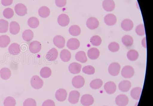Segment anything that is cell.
Returning <instances> with one entry per match:
<instances>
[{
    "label": "cell",
    "mask_w": 153,
    "mask_h": 106,
    "mask_svg": "<svg viewBox=\"0 0 153 106\" xmlns=\"http://www.w3.org/2000/svg\"><path fill=\"white\" fill-rule=\"evenodd\" d=\"M3 14L5 18L10 19L13 17L14 15V11L11 8H7L4 10Z\"/></svg>",
    "instance_id": "obj_41"
},
{
    "label": "cell",
    "mask_w": 153,
    "mask_h": 106,
    "mask_svg": "<svg viewBox=\"0 0 153 106\" xmlns=\"http://www.w3.org/2000/svg\"></svg>",
    "instance_id": "obj_50"
},
{
    "label": "cell",
    "mask_w": 153,
    "mask_h": 106,
    "mask_svg": "<svg viewBox=\"0 0 153 106\" xmlns=\"http://www.w3.org/2000/svg\"><path fill=\"white\" fill-rule=\"evenodd\" d=\"M13 0H1V3L3 6H9L13 3Z\"/></svg>",
    "instance_id": "obj_48"
},
{
    "label": "cell",
    "mask_w": 153,
    "mask_h": 106,
    "mask_svg": "<svg viewBox=\"0 0 153 106\" xmlns=\"http://www.w3.org/2000/svg\"><path fill=\"white\" fill-rule=\"evenodd\" d=\"M50 9L46 6H42L38 10V14L41 17L46 18L50 16Z\"/></svg>",
    "instance_id": "obj_28"
},
{
    "label": "cell",
    "mask_w": 153,
    "mask_h": 106,
    "mask_svg": "<svg viewBox=\"0 0 153 106\" xmlns=\"http://www.w3.org/2000/svg\"><path fill=\"white\" fill-rule=\"evenodd\" d=\"M60 57L62 61L68 62L71 60V54L70 52L68 50L63 49L60 53Z\"/></svg>",
    "instance_id": "obj_23"
},
{
    "label": "cell",
    "mask_w": 153,
    "mask_h": 106,
    "mask_svg": "<svg viewBox=\"0 0 153 106\" xmlns=\"http://www.w3.org/2000/svg\"><path fill=\"white\" fill-rule=\"evenodd\" d=\"M123 29L126 31H131L133 28L134 23L131 19H125L123 20L121 24Z\"/></svg>",
    "instance_id": "obj_17"
},
{
    "label": "cell",
    "mask_w": 153,
    "mask_h": 106,
    "mask_svg": "<svg viewBox=\"0 0 153 106\" xmlns=\"http://www.w3.org/2000/svg\"><path fill=\"white\" fill-rule=\"evenodd\" d=\"M103 81L102 80L96 79L92 80L90 83V86L94 89H100L103 85Z\"/></svg>",
    "instance_id": "obj_38"
},
{
    "label": "cell",
    "mask_w": 153,
    "mask_h": 106,
    "mask_svg": "<svg viewBox=\"0 0 153 106\" xmlns=\"http://www.w3.org/2000/svg\"><path fill=\"white\" fill-rule=\"evenodd\" d=\"M127 57L131 61H136L139 57V53L135 50H131L127 53Z\"/></svg>",
    "instance_id": "obj_34"
},
{
    "label": "cell",
    "mask_w": 153,
    "mask_h": 106,
    "mask_svg": "<svg viewBox=\"0 0 153 106\" xmlns=\"http://www.w3.org/2000/svg\"><path fill=\"white\" fill-rule=\"evenodd\" d=\"M80 46V43L77 38H70L67 42V47L71 50H76Z\"/></svg>",
    "instance_id": "obj_5"
},
{
    "label": "cell",
    "mask_w": 153,
    "mask_h": 106,
    "mask_svg": "<svg viewBox=\"0 0 153 106\" xmlns=\"http://www.w3.org/2000/svg\"><path fill=\"white\" fill-rule=\"evenodd\" d=\"M82 66L79 63L73 62L70 64L69 70L70 72L72 74H76L79 73L81 71Z\"/></svg>",
    "instance_id": "obj_20"
},
{
    "label": "cell",
    "mask_w": 153,
    "mask_h": 106,
    "mask_svg": "<svg viewBox=\"0 0 153 106\" xmlns=\"http://www.w3.org/2000/svg\"><path fill=\"white\" fill-rule=\"evenodd\" d=\"M0 75L2 79L7 80L10 78L11 75V72L9 68L4 67L0 71Z\"/></svg>",
    "instance_id": "obj_27"
},
{
    "label": "cell",
    "mask_w": 153,
    "mask_h": 106,
    "mask_svg": "<svg viewBox=\"0 0 153 106\" xmlns=\"http://www.w3.org/2000/svg\"><path fill=\"white\" fill-rule=\"evenodd\" d=\"M67 92L66 90L60 89L56 92L55 97L57 100L59 101H64L66 100L67 97Z\"/></svg>",
    "instance_id": "obj_15"
},
{
    "label": "cell",
    "mask_w": 153,
    "mask_h": 106,
    "mask_svg": "<svg viewBox=\"0 0 153 106\" xmlns=\"http://www.w3.org/2000/svg\"><path fill=\"white\" fill-rule=\"evenodd\" d=\"M16 100L10 96L6 98L4 102V106H16Z\"/></svg>",
    "instance_id": "obj_39"
},
{
    "label": "cell",
    "mask_w": 153,
    "mask_h": 106,
    "mask_svg": "<svg viewBox=\"0 0 153 106\" xmlns=\"http://www.w3.org/2000/svg\"><path fill=\"white\" fill-rule=\"evenodd\" d=\"M10 42L9 37L7 35H2L0 36V47L5 48Z\"/></svg>",
    "instance_id": "obj_30"
},
{
    "label": "cell",
    "mask_w": 153,
    "mask_h": 106,
    "mask_svg": "<svg viewBox=\"0 0 153 106\" xmlns=\"http://www.w3.org/2000/svg\"><path fill=\"white\" fill-rule=\"evenodd\" d=\"M52 74L51 69L49 67H44L41 70V76L43 78H48L51 76Z\"/></svg>",
    "instance_id": "obj_36"
},
{
    "label": "cell",
    "mask_w": 153,
    "mask_h": 106,
    "mask_svg": "<svg viewBox=\"0 0 153 106\" xmlns=\"http://www.w3.org/2000/svg\"><path fill=\"white\" fill-rule=\"evenodd\" d=\"M24 106H36V102L34 99L29 98L25 100Z\"/></svg>",
    "instance_id": "obj_45"
},
{
    "label": "cell",
    "mask_w": 153,
    "mask_h": 106,
    "mask_svg": "<svg viewBox=\"0 0 153 106\" xmlns=\"http://www.w3.org/2000/svg\"><path fill=\"white\" fill-rule=\"evenodd\" d=\"M84 78L81 76H76L72 80V84L76 89H80L83 87L85 84Z\"/></svg>",
    "instance_id": "obj_2"
},
{
    "label": "cell",
    "mask_w": 153,
    "mask_h": 106,
    "mask_svg": "<svg viewBox=\"0 0 153 106\" xmlns=\"http://www.w3.org/2000/svg\"><path fill=\"white\" fill-rule=\"evenodd\" d=\"M69 32L71 35L74 36H77L81 33V29L79 26L73 25L70 27Z\"/></svg>",
    "instance_id": "obj_33"
},
{
    "label": "cell",
    "mask_w": 153,
    "mask_h": 106,
    "mask_svg": "<svg viewBox=\"0 0 153 106\" xmlns=\"http://www.w3.org/2000/svg\"><path fill=\"white\" fill-rule=\"evenodd\" d=\"M80 93L77 91H72L70 93L68 100L71 104H75L78 102L80 98Z\"/></svg>",
    "instance_id": "obj_16"
},
{
    "label": "cell",
    "mask_w": 153,
    "mask_h": 106,
    "mask_svg": "<svg viewBox=\"0 0 153 106\" xmlns=\"http://www.w3.org/2000/svg\"><path fill=\"white\" fill-rule=\"evenodd\" d=\"M65 38L62 36H56L53 39L54 45L59 49H62L65 47Z\"/></svg>",
    "instance_id": "obj_10"
},
{
    "label": "cell",
    "mask_w": 153,
    "mask_h": 106,
    "mask_svg": "<svg viewBox=\"0 0 153 106\" xmlns=\"http://www.w3.org/2000/svg\"><path fill=\"white\" fill-rule=\"evenodd\" d=\"M86 25L90 29L94 30L98 28L99 22L97 19L95 17H90L87 20Z\"/></svg>",
    "instance_id": "obj_8"
},
{
    "label": "cell",
    "mask_w": 153,
    "mask_h": 106,
    "mask_svg": "<svg viewBox=\"0 0 153 106\" xmlns=\"http://www.w3.org/2000/svg\"><path fill=\"white\" fill-rule=\"evenodd\" d=\"M104 21L105 24L108 26H114L117 23V17L114 15L110 14L105 16Z\"/></svg>",
    "instance_id": "obj_18"
},
{
    "label": "cell",
    "mask_w": 153,
    "mask_h": 106,
    "mask_svg": "<svg viewBox=\"0 0 153 106\" xmlns=\"http://www.w3.org/2000/svg\"><path fill=\"white\" fill-rule=\"evenodd\" d=\"M100 53L99 50L97 49L92 48L89 50L87 55L90 59L95 60L99 57Z\"/></svg>",
    "instance_id": "obj_24"
},
{
    "label": "cell",
    "mask_w": 153,
    "mask_h": 106,
    "mask_svg": "<svg viewBox=\"0 0 153 106\" xmlns=\"http://www.w3.org/2000/svg\"><path fill=\"white\" fill-rule=\"evenodd\" d=\"M15 11L16 14L18 16H23L27 14V9L24 4H18L15 6Z\"/></svg>",
    "instance_id": "obj_7"
},
{
    "label": "cell",
    "mask_w": 153,
    "mask_h": 106,
    "mask_svg": "<svg viewBox=\"0 0 153 106\" xmlns=\"http://www.w3.org/2000/svg\"><path fill=\"white\" fill-rule=\"evenodd\" d=\"M104 89L108 94H112L115 92L117 86L114 82H109L105 84Z\"/></svg>",
    "instance_id": "obj_19"
},
{
    "label": "cell",
    "mask_w": 153,
    "mask_h": 106,
    "mask_svg": "<svg viewBox=\"0 0 153 106\" xmlns=\"http://www.w3.org/2000/svg\"><path fill=\"white\" fill-rule=\"evenodd\" d=\"M134 74V70L133 67L131 66H125L121 71V75L125 78H130L132 77Z\"/></svg>",
    "instance_id": "obj_3"
},
{
    "label": "cell",
    "mask_w": 153,
    "mask_h": 106,
    "mask_svg": "<svg viewBox=\"0 0 153 106\" xmlns=\"http://www.w3.org/2000/svg\"><path fill=\"white\" fill-rule=\"evenodd\" d=\"M142 44L143 47L146 48L147 47V45H146V38H143V41H142Z\"/></svg>",
    "instance_id": "obj_49"
},
{
    "label": "cell",
    "mask_w": 153,
    "mask_h": 106,
    "mask_svg": "<svg viewBox=\"0 0 153 106\" xmlns=\"http://www.w3.org/2000/svg\"><path fill=\"white\" fill-rule=\"evenodd\" d=\"M115 102L118 106H126L129 103V99L125 95H120L116 97Z\"/></svg>",
    "instance_id": "obj_6"
},
{
    "label": "cell",
    "mask_w": 153,
    "mask_h": 106,
    "mask_svg": "<svg viewBox=\"0 0 153 106\" xmlns=\"http://www.w3.org/2000/svg\"><path fill=\"white\" fill-rule=\"evenodd\" d=\"M29 49L31 53H37L40 52L42 49V45L40 42L38 41H34L30 44Z\"/></svg>",
    "instance_id": "obj_9"
},
{
    "label": "cell",
    "mask_w": 153,
    "mask_h": 106,
    "mask_svg": "<svg viewBox=\"0 0 153 106\" xmlns=\"http://www.w3.org/2000/svg\"><path fill=\"white\" fill-rule=\"evenodd\" d=\"M76 59L77 61L82 63H85L87 62V58L85 52L84 51H79L76 53Z\"/></svg>",
    "instance_id": "obj_31"
},
{
    "label": "cell",
    "mask_w": 153,
    "mask_h": 106,
    "mask_svg": "<svg viewBox=\"0 0 153 106\" xmlns=\"http://www.w3.org/2000/svg\"><path fill=\"white\" fill-rule=\"evenodd\" d=\"M22 37L25 41L30 42L33 38V33L31 30L27 29L23 33Z\"/></svg>",
    "instance_id": "obj_29"
},
{
    "label": "cell",
    "mask_w": 153,
    "mask_h": 106,
    "mask_svg": "<svg viewBox=\"0 0 153 106\" xmlns=\"http://www.w3.org/2000/svg\"><path fill=\"white\" fill-rule=\"evenodd\" d=\"M91 44L94 46H98L102 42V38L98 35H94L91 37Z\"/></svg>",
    "instance_id": "obj_40"
},
{
    "label": "cell",
    "mask_w": 153,
    "mask_h": 106,
    "mask_svg": "<svg viewBox=\"0 0 153 106\" xmlns=\"http://www.w3.org/2000/svg\"><path fill=\"white\" fill-rule=\"evenodd\" d=\"M57 22L59 26L62 27H66L70 23L69 17L66 14H61L59 16Z\"/></svg>",
    "instance_id": "obj_13"
},
{
    "label": "cell",
    "mask_w": 153,
    "mask_h": 106,
    "mask_svg": "<svg viewBox=\"0 0 153 106\" xmlns=\"http://www.w3.org/2000/svg\"><path fill=\"white\" fill-rule=\"evenodd\" d=\"M102 5L104 9L107 12L112 11L115 7V4L113 0H104Z\"/></svg>",
    "instance_id": "obj_12"
},
{
    "label": "cell",
    "mask_w": 153,
    "mask_h": 106,
    "mask_svg": "<svg viewBox=\"0 0 153 106\" xmlns=\"http://www.w3.org/2000/svg\"><path fill=\"white\" fill-rule=\"evenodd\" d=\"M142 92V89L141 88L139 87L134 88L131 91V96L134 100H138L140 98Z\"/></svg>",
    "instance_id": "obj_26"
},
{
    "label": "cell",
    "mask_w": 153,
    "mask_h": 106,
    "mask_svg": "<svg viewBox=\"0 0 153 106\" xmlns=\"http://www.w3.org/2000/svg\"><path fill=\"white\" fill-rule=\"evenodd\" d=\"M9 51L10 53L12 55L19 54L21 51L20 45L17 43L12 44L9 46Z\"/></svg>",
    "instance_id": "obj_25"
},
{
    "label": "cell",
    "mask_w": 153,
    "mask_h": 106,
    "mask_svg": "<svg viewBox=\"0 0 153 106\" xmlns=\"http://www.w3.org/2000/svg\"><path fill=\"white\" fill-rule=\"evenodd\" d=\"M39 20L36 17L30 18L28 20V25L31 28H36L39 26Z\"/></svg>",
    "instance_id": "obj_35"
},
{
    "label": "cell",
    "mask_w": 153,
    "mask_h": 106,
    "mask_svg": "<svg viewBox=\"0 0 153 106\" xmlns=\"http://www.w3.org/2000/svg\"><path fill=\"white\" fill-rule=\"evenodd\" d=\"M20 31V26L16 22H11L10 24V32L13 35L18 34Z\"/></svg>",
    "instance_id": "obj_22"
},
{
    "label": "cell",
    "mask_w": 153,
    "mask_h": 106,
    "mask_svg": "<svg viewBox=\"0 0 153 106\" xmlns=\"http://www.w3.org/2000/svg\"><path fill=\"white\" fill-rule=\"evenodd\" d=\"M122 42L127 47L131 46L133 45L134 40L131 36L129 35L124 36L122 38Z\"/></svg>",
    "instance_id": "obj_32"
},
{
    "label": "cell",
    "mask_w": 153,
    "mask_h": 106,
    "mask_svg": "<svg viewBox=\"0 0 153 106\" xmlns=\"http://www.w3.org/2000/svg\"><path fill=\"white\" fill-rule=\"evenodd\" d=\"M58 56V52L55 48L50 50L46 55V57L47 60L49 61H53L57 59Z\"/></svg>",
    "instance_id": "obj_14"
},
{
    "label": "cell",
    "mask_w": 153,
    "mask_h": 106,
    "mask_svg": "<svg viewBox=\"0 0 153 106\" xmlns=\"http://www.w3.org/2000/svg\"><path fill=\"white\" fill-rule=\"evenodd\" d=\"M56 5L59 8L65 6L67 3V0H55Z\"/></svg>",
    "instance_id": "obj_46"
},
{
    "label": "cell",
    "mask_w": 153,
    "mask_h": 106,
    "mask_svg": "<svg viewBox=\"0 0 153 106\" xmlns=\"http://www.w3.org/2000/svg\"><path fill=\"white\" fill-rule=\"evenodd\" d=\"M131 86V83L128 80H124L120 83L119 84V88L121 92H128Z\"/></svg>",
    "instance_id": "obj_21"
},
{
    "label": "cell",
    "mask_w": 153,
    "mask_h": 106,
    "mask_svg": "<svg viewBox=\"0 0 153 106\" xmlns=\"http://www.w3.org/2000/svg\"><path fill=\"white\" fill-rule=\"evenodd\" d=\"M42 106H55V104L53 100L49 99L44 102Z\"/></svg>",
    "instance_id": "obj_47"
},
{
    "label": "cell",
    "mask_w": 153,
    "mask_h": 106,
    "mask_svg": "<svg viewBox=\"0 0 153 106\" xmlns=\"http://www.w3.org/2000/svg\"><path fill=\"white\" fill-rule=\"evenodd\" d=\"M120 45L117 43L112 42L108 45V49L111 52H115L118 51L120 49Z\"/></svg>",
    "instance_id": "obj_42"
},
{
    "label": "cell",
    "mask_w": 153,
    "mask_h": 106,
    "mask_svg": "<svg viewBox=\"0 0 153 106\" xmlns=\"http://www.w3.org/2000/svg\"><path fill=\"white\" fill-rule=\"evenodd\" d=\"M83 72L88 75H93L95 72V69L92 66H85L82 69Z\"/></svg>",
    "instance_id": "obj_43"
},
{
    "label": "cell",
    "mask_w": 153,
    "mask_h": 106,
    "mask_svg": "<svg viewBox=\"0 0 153 106\" xmlns=\"http://www.w3.org/2000/svg\"><path fill=\"white\" fill-rule=\"evenodd\" d=\"M9 27V23L4 19H0V33L7 32Z\"/></svg>",
    "instance_id": "obj_37"
},
{
    "label": "cell",
    "mask_w": 153,
    "mask_h": 106,
    "mask_svg": "<svg viewBox=\"0 0 153 106\" xmlns=\"http://www.w3.org/2000/svg\"><path fill=\"white\" fill-rule=\"evenodd\" d=\"M81 103L84 106L92 105L94 103V98L90 95H83L81 98Z\"/></svg>",
    "instance_id": "obj_11"
},
{
    "label": "cell",
    "mask_w": 153,
    "mask_h": 106,
    "mask_svg": "<svg viewBox=\"0 0 153 106\" xmlns=\"http://www.w3.org/2000/svg\"><path fill=\"white\" fill-rule=\"evenodd\" d=\"M136 32V34L139 36L145 35L146 32L144 26L143 24H140L137 26Z\"/></svg>",
    "instance_id": "obj_44"
},
{
    "label": "cell",
    "mask_w": 153,
    "mask_h": 106,
    "mask_svg": "<svg viewBox=\"0 0 153 106\" xmlns=\"http://www.w3.org/2000/svg\"><path fill=\"white\" fill-rule=\"evenodd\" d=\"M120 68H121V66L118 63L116 62L112 63L109 67V74L113 76H116L119 74Z\"/></svg>",
    "instance_id": "obj_4"
},
{
    "label": "cell",
    "mask_w": 153,
    "mask_h": 106,
    "mask_svg": "<svg viewBox=\"0 0 153 106\" xmlns=\"http://www.w3.org/2000/svg\"><path fill=\"white\" fill-rule=\"evenodd\" d=\"M43 81L38 76L34 75L31 79V84L34 89H40L43 86Z\"/></svg>",
    "instance_id": "obj_1"
}]
</instances>
